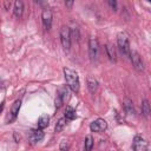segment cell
Listing matches in <instances>:
<instances>
[{"label":"cell","mask_w":151,"mask_h":151,"mask_svg":"<svg viewBox=\"0 0 151 151\" xmlns=\"http://www.w3.org/2000/svg\"><path fill=\"white\" fill-rule=\"evenodd\" d=\"M64 72V77H65V80H66V84L67 86L76 93L79 92V87H80V83H79V76L76 71L68 68V67H65L63 70Z\"/></svg>","instance_id":"obj_1"},{"label":"cell","mask_w":151,"mask_h":151,"mask_svg":"<svg viewBox=\"0 0 151 151\" xmlns=\"http://www.w3.org/2000/svg\"><path fill=\"white\" fill-rule=\"evenodd\" d=\"M117 44L119 47V51L122 52V54L124 57H129L131 48H130V40H129V35L125 32H120L117 35Z\"/></svg>","instance_id":"obj_2"},{"label":"cell","mask_w":151,"mask_h":151,"mask_svg":"<svg viewBox=\"0 0 151 151\" xmlns=\"http://www.w3.org/2000/svg\"><path fill=\"white\" fill-rule=\"evenodd\" d=\"M60 41H61V45L65 50H70L71 47V38H72V34H71V28L68 26H61L60 28Z\"/></svg>","instance_id":"obj_3"},{"label":"cell","mask_w":151,"mask_h":151,"mask_svg":"<svg viewBox=\"0 0 151 151\" xmlns=\"http://www.w3.org/2000/svg\"><path fill=\"white\" fill-rule=\"evenodd\" d=\"M88 55L92 61H96L99 55V44L94 37H91L88 40Z\"/></svg>","instance_id":"obj_4"},{"label":"cell","mask_w":151,"mask_h":151,"mask_svg":"<svg viewBox=\"0 0 151 151\" xmlns=\"http://www.w3.org/2000/svg\"><path fill=\"white\" fill-rule=\"evenodd\" d=\"M132 150L133 151H147V142H146V139L140 134L134 136L133 142H132Z\"/></svg>","instance_id":"obj_5"},{"label":"cell","mask_w":151,"mask_h":151,"mask_svg":"<svg viewBox=\"0 0 151 151\" xmlns=\"http://www.w3.org/2000/svg\"><path fill=\"white\" fill-rule=\"evenodd\" d=\"M129 57H130V59H131V63H132L133 67H134L137 71H139V72L144 71V61H143V59H142V57L139 55L138 52L131 51Z\"/></svg>","instance_id":"obj_6"},{"label":"cell","mask_w":151,"mask_h":151,"mask_svg":"<svg viewBox=\"0 0 151 151\" xmlns=\"http://www.w3.org/2000/svg\"><path fill=\"white\" fill-rule=\"evenodd\" d=\"M68 94V91L66 88V86H63V87H59L58 88V92H57V97H55V100H54V105H55V109H60L61 105L64 104V101L67 99V96Z\"/></svg>","instance_id":"obj_7"},{"label":"cell","mask_w":151,"mask_h":151,"mask_svg":"<svg viewBox=\"0 0 151 151\" xmlns=\"http://www.w3.org/2000/svg\"><path fill=\"white\" fill-rule=\"evenodd\" d=\"M20 107H21V99H17V100L12 104L11 110H9V114L7 116L6 122H7L8 124L15 120V118H17V116H18L19 111H20Z\"/></svg>","instance_id":"obj_8"},{"label":"cell","mask_w":151,"mask_h":151,"mask_svg":"<svg viewBox=\"0 0 151 151\" xmlns=\"http://www.w3.org/2000/svg\"><path fill=\"white\" fill-rule=\"evenodd\" d=\"M41 20H42V25L46 29H50L52 26V20H53V15H52V11L48 7H44L42 12H41Z\"/></svg>","instance_id":"obj_9"},{"label":"cell","mask_w":151,"mask_h":151,"mask_svg":"<svg viewBox=\"0 0 151 151\" xmlns=\"http://www.w3.org/2000/svg\"><path fill=\"white\" fill-rule=\"evenodd\" d=\"M106 127H107V123H106V120L103 119V118H98V119L93 120V122L91 123V125H90V130H91L92 132H97V133L105 131Z\"/></svg>","instance_id":"obj_10"},{"label":"cell","mask_w":151,"mask_h":151,"mask_svg":"<svg viewBox=\"0 0 151 151\" xmlns=\"http://www.w3.org/2000/svg\"><path fill=\"white\" fill-rule=\"evenodd\" d=\"M44 136H45L44 131H42V130H40V129H37V130H32V131H31L28 139H29V142H31L32 144H35V143H38V142H40V140H42Z\"/></svg>","instance_id":"obj_11"},{"label":"cell","mask_w":151,"mask_h":151,"mask_svg":"<svg viewBox=\"0 0 151 151\" xmlns=\"http://www.w3.org/2000/svg\"><path fill=\"white\" fill-rule=\"evenodd\" d=\"M86 84H87V88L91 93H94L98 90V80L93 77V76H88L86 79Z\"/></svg>","instance_id":"obj_12"},{"label":"cell","mask_w":151,"mask_h":151,"mask_svg":"<svg viewBox=\"0 0 151 151\" xmlns=\"http://www.w3.org/2000/svg\"><path fill=\"white\" fill-rule=\"evenodd\" d=\"M13 12H14V15L17 18H21L22 14H24V2L20 1V0L14 1V4H13Z\"/></svg>","instance_id":"obj_13"},{"label":"cell","mask_w":151,"mask_h":151,"mask_svg":"<svg viewBox=\"0 0 151 151\" xmlns=\"http://www.w3.org/2000/svg\"><path fill=\"white\" fill-rule=\"evenodd\" d=\"M123 107H124V111L127 114H134V106H133V101L131 99L124 98V100H123Z\"/></svg>","instance_id":"obj_14"},{"label":"cell","mask_w":151,"mask_h":151,"mask_svg":"<svg viewBox=\"0 0 151 151\" xmlns=\"http://www.w3.org/2000/svg\"><path fill=\"white\" fill-rule=\"evenodd\" d=\"M105 51H106V55L109 57V59H110L111 61H116V60H117L116 50H114V47H113L111 44H106V45H105Z\"/></svg>","instance_id":"obj_15"},{"label":"cell","mask_w":151,"mask_h":151,"mask_svg":"<svg viewBox=\"0 0 151 151\" xmlns=\"http://www.w3.org/2000/svg\"><path fill=\"white\" fill-rule=\"evenodd\" d=\"M140 111H142V114H143L145 118H147V117L150 116L151 109H150V104H149V100H147V99H143V100H142Z\"/></svg>","instance_id":"obj_16"},{"label":"cell","mask_w":151,"mask_h":151,"mask_svg":"<svg viewBox=\"0 0 151 151\" xmlns=\"http://www.w3.org/2000/svg\"><path fill=\"white\" fill-rule=\"evenodd\" d=\"M48 123H50V117L47 114H41L40 118L38 119V129L44 130L45 127L48 126Z\"/></svg>","instance_id":"obj_17"},{"label":"cell","mask_w":151,"mask_h":151,"mask_svg":"<svg viewBox=\"0 0 151 151\" xmlns=\"http://www.w3.org/2000/svg\"><path fill=\"white\" fill-rule=\"evenodd\" d=\"M77 118V113H76V110L72 107V106H67L66 110H65V119L67 120H73Z\"/></svg>","instance_id":"obj_18"},{"label":"cell","mask_w":151,"mask_h":151,"mask_svg":"<svg viewBox=\"0 0 151 151\" xmlns=\"http://www.w3.org/2000/svg\"><path fill=\"white\" fill-rule=\"evenodd\" d=\"M93 147V137L91 134L86 136L85 137V140H84V150L85 151H91Z\"/></svg>","instance_id":"obj_19"},{"label":"cell","mask_w":151,"mask_h":151,"mask_svg":"<svg viewBox=\"0 0 151 151\" xmlns=\"http://www.w3.org/2000/svg\"><path fill=\"white\" fill-rule=\"evenodd\" d=\"M65 125H66V119H65V117H63V118H60V119L57 122V124H55V129H54L55 132H57V133L61 132V131L64 130Z\"/></svg>","instance_id":"obj_20"},{"label":"cell","mask_w":151,"mask_h":151,"mask_svg":"<svg viewBox=\"0 0 151 151\" xmlns=\"http://www.w3.org/2000/svg\"><path fill=\"white\" fill-rule=\"evenodd\" d=\"M60 151H68V147H70V144H68V142L66 140V139H63L61 142H60Z\"/></svg>","instance_id":"obj_21"},{"label":"cell","mask_w":151,"mask_h":151,"mask_svg":"<svg viewBox=\"0 0 151 151\" xmlns=\"http://www.w3.org/2000/svg\"><path fill=\"white\" fill-rule=\"evenodd\" d=\"M107 4H109V5H110L114 11H117V1H114V0H113V1H112V0H110V1H107Z\"/></svg>","instance_id":"obj_22"},{"label":"cell","mask_w":151,"mask_h":151,"mask_svg":"<svg viewBox=\"0 0 151 151\" xmlns=\"http://www.w3.org/2000/svg\"><path fill=\"white\" fill-rule=\"evenodd\" d=\"M73 4H74L73 1H65V6H66V7H72Z\"/></svg>","instance_id":"obj_23"}]
</instances>
